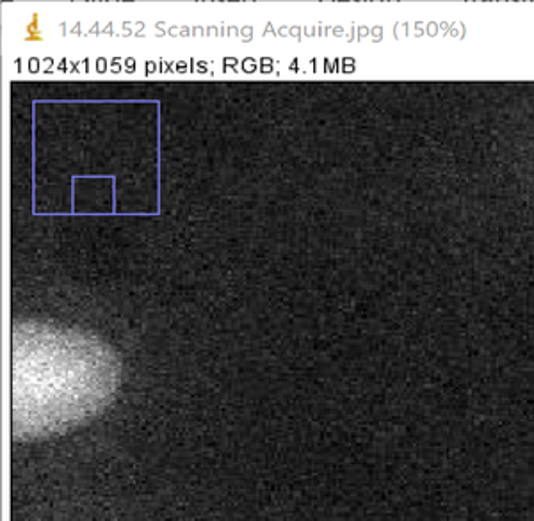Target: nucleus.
<instances>
[{
  "mask_svg": "<svg viewBox=\"0 0 534 521\" xmlns=\"http://www.w3.org/2000/svg\"><path fill=\"white\" fill-rule=\"evenodd\" d=\"M120 385V361L95 337L25 324L13 331L11 433L38 441L97 418Z\"/></svg>",
  "mask_w": 534,
  "mask_h": 521,
  "instance_id": "1",
  "label": "nucleus"
}]
</instances>
